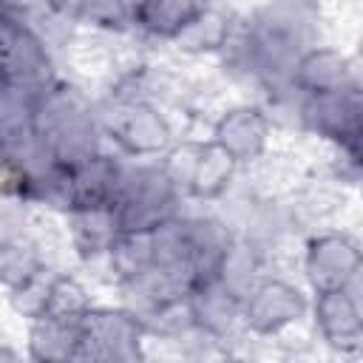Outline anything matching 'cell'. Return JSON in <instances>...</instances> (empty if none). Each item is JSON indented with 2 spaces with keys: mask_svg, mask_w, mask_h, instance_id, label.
Returning <instances> with one entry per match:
<instances>
[{
  "mask_svg": "<svg viewBox=\"0 0 363 363\" xmlns=\"http://www.w3.org/2000/svg\"><path fill=\"white\" fill-rule=\"evenodd\" d=\"M201 11L204 9L199 6H179V3H153V6L130 9V14L153 34H182L196 23Z\"/></svg>",
  "mask_w": 363,
  "mask_h": 363,
  "instance_id": "1",
  "label": "cell"
}]
</instances>
